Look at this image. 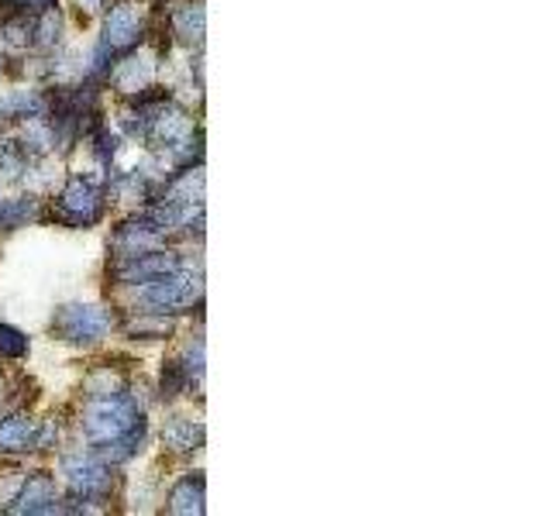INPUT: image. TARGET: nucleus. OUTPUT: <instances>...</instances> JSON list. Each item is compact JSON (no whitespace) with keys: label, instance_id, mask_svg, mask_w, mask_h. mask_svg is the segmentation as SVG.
<instances>
[{"label":"nucleus","instance_id":"1","mask_svg":"<svg viewBox=\"0 0 551 516\" xmlns=\"http://www.w3.org/2000/svg\"><path fill=\"white\" fill-rule=\"evenodd\" d=\"M66 317L73 321V327H66V334H69V341H94L100 330H104V321H100L94 310H79V306H69L66 310Z\"/></svg>","mask_w":551,"mask_h":516},{"label":"nucleus","instance_id":"2","mask_svg":"<svg viewBox=\"0 0 551 516\" xmlns=\"http://www.w3.org/2000/svg\"><path fill=\"white\" fill-rule=\"evenodd\" d=\"M0 351L11 355V358H21L28 351V338L21 330H14L11 324H0Z\"/></svg>","mask_w":551,"mask_h":516}]
</instances>
